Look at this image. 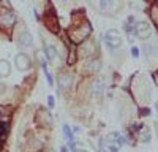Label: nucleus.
Masks as SVG:
<instances>
[{
	"mask_svg": "<svg viewBox=\"0 0 158 152\" xmlns=\"http://www.w3.org/2000/svg\"><path fill=\"white\" fill-rule=\"evenodd\" d=\"M92 35V25L89 21H82L79 24H71L68 29V38L71 44H82Z\"/></svg>",
	"mask_w": 158,
	"mask_h": 152,
	"instance_id": "f257e3e1",
	"label": "nucleus"
},
{
	"mask_svg": "<svg viewBox=\"0 0 158 152\" xmlns=\"http://www.w3.org/2000/svg\"><path fill=\"white\" fill-rule=\"evenodd\" d=\"M98 51V44L97 41H94L92 38L85 40L82 44H79V49H77V57H89V59H95V54Z\"/></svg>",
	"mask_w": 158,
	"mask_h": 152,
	"instance_id": "f03ea898",
	"label": "nucleus"
},
{
	"mask_svg": "<svg viewBox=\"0 0 158 152\" xmlns=\"http://www.w3.org/2000/svg\"><path fill=\"white\" fill-rule=\"evenodd\" d=\"M104 43H106V46L109 48L111 53H114L117 48H120V46H122V36H120V32L115 30V29L108 30L106 33H104Z\"/></svg>",
	"mask_w": 158,
	"mask_h": 152,
	"instance_id": "7ed1b4c3",
	"label": "nucleus"
},
{
	"mask_svg": "<svg viewBox=\"0 0 158 152\" xmlns=\"http://www.w3.org/2000/svg\"><path fill=\"white\" fill-rule=\"evenodd\" d=\"M133 33L136 35V38L139 40H149L152 36V29H150V24L146 22V21H139L135 24V29H133Z\"/></svg>",
	"mask_w": 158,
	"mask_h": 152,
	"instance_id": "20e7f679",
	"label": "nucleus"
},
{
	"mask_svg": "<svg viewBox=\"0 0 158 152\" xmlns=\"http://www.w3.org/2000/svg\"><path fill=\"white\" fill-rule=\"evenodd\" d=\"M15 24H16L15 13H13V11H5V10L0 11V27L10 30Z\"/></svg>",
	"mask_w": 158,
	"mask_h": 152,
	"instance_id": "39448f33",
	"label": "nucleus"
},
{
	"mask_svg": "<svg viewBox=\"0 0 158 152\" xmlns=\"http://www.w3.org/2000/svg\"><path fill=\"white\" fill-rule=\"evenodd\" d=\"M35 120L40 127H46V129H51L52 127V116L48 109H38L36 116H35Z\"/></svg>",
	"mask_w": 158,
	"mask_h": 152,
	"instance_id": "423d86ee",
	"label": "nucleus"
},
{
	"mask_svg": "<svg viewBox=\"0 0 158 152\" xmlns=\"http://www.w3.org/2000/svg\"><path fill=\"white\" fill-rule=\"evenodd\" d=\"M104 79L103 78H97V79H94L92 81V84H90V94L94 95V97H97V98H100L103 94H104Z\"/></svg>",
	"mask_w": 158,
	"mask_h": 152,
	"instance_id": "0eeeda50",
	"label": "nucleus"
},
{
	"mask_svg": "<svg viewBox=\"0 0 158 152\" xmlns=\"http://www.w3.org/2000/svg\"><path fill=\"white\" fill-rule=\"evenodd\" d=\"M101 70V60L100 59H89L84 63V71L87 74H95Z\"/></svg>",
	"mask_w": 158,
	"mask_h": 152,
	"instance_id": "6e6552de",
	"label": "nucleus"
},
{
	"mask_svg": "<svg viewBox=\"0 0 158 152\" xmlns=\"http://www.w3.org/2000/svg\"><path fill=\"white\" fill-rule=\"evenodd\" d=\"M73 81H74V78L71 73H60L57 76V86L60 89H63V91L65 89H70L73 86Z\"/></svg>",
	"mask_w": 158,
	"mask_h": 152,
	"instance_id": "1a4fd4ad",
	"label": "nucleus"
},
{
	"mask_svg": "<svg viewBox=\"0 0 158 152\" xmlns=\"http://www.w3.org/2000/svg\"><path fill=\"white\" fill-rule=\"evenodd\" d=\"M30 65H32V63H30V57H29L27 54L21 53V54L16 56V68H18V70L25 71V70L30 68Z\"/></svg>",
	"mask_w": 158,
	"mask_h": 152,
	"instance_id": "9d476101",
	"label": "nucleus"
},
{
	"mask_svg": "<svg viewBox=\"0 0 158 152\" xmlns=\"http://www.w3.org/2000/svg\"><path fill=\"white\" fill-rule=\"evenodd\" d=\"M44 24L46 27L52 32V33H57L59 32V24H57V16L54 13H49V15L44 16Z\"/></svg>",
	"mask_w": 158,
	"mask_h": 152,
	"instance_id": "9b49d317",
	"label": "nucleus"
},
{
	"mask_svg": "<svg viewBox=\"0 0 158 152\" xmlns=\"http://www.w3.org/2000/svg\"><path fill=\"white\" fill-rule=\"evenodd\" d=\"M44 56L49 62L52 63H57L59 60V53H57V48L52 46V44H44Z\"/></svg>",
	"mask_w": 158,
	"mask_h": 152,
	"instance_id": "f8f14e48",
	"label": "nucleus"
},
{
	"mask_svg": "<svg viewBox=\"0 0 158 152\" xmlns=\"http://www.w3.org/2000/svg\"><path fill=\"white\" fill-rule=\"evenodd\" d=\"M33 40H32V35L27 32V30H22L19 35H18V44L22 46V48H29L32 46Z\"/></svg>",
	"mask_w": 158,
	"mask_h": 152,
	"instance_id": "ddd939ff",
	"label": "nucleus"
},
{
	"mask_svg": "<svg viewBox=\"0 0 158 152\" xmlns=\"http://www.w3.org/2000/svg\"><path fill=\"white\" fill-rule=\"evenodd\" d=\"M138 138H139V141L141 143H150V139H152V130L149 129V127H141L139 129V133H138Z\"/></svg>",
	"mask_w": 158,
	"mask_h": 152,
	"instance_id": "4468645a",
	"label": "nucleus"
},
{
	"mask_svg": "<svg viewBox=\"0 0 158 152\" xmlns=\"http://www.w3.org/2000/svg\"><path fill=\"white\" fill-rule=\"evenodd\" d=\"M11 73V67H10V62L5 59H0V78H6Z\"/></svg>",
	"mask_w": 158,
	"mask_h": 152,
	"instance_id": "2eb2a0df",
	"label": "nucleus"
},
{
	"mask_svg": "<svg viewBox=\"0 0 158 152\" xmlns=\"http://www.w3.org/2000/svg\"><path fill=\"white\" fill-rule=\"evenodd\" d=\"M62 132H63V136H65V139H67L68 143H71V141H74V133H73V129L68 125V124H63L62 125Z\"/></svg>",
	"mask_w": 158,
	"mask_h": 152,
	"instance_id": "dca6fc26",
	"label": "nucleus"
},
{
	"mask_svg": "<svg viewBox=\"0 0 158 152\" xmlns=\"http://www.w3.org/2000/svg\"><path fill=\"white\" fill-rule=\"evenodd\" d=\"M77 49L74 48V44L70 46V53H68V59H67V63L68 65H74V63L77 62Z\"/></svg>",
	"mask_w": 158,
	"mask_h": 152,
	"instance_id": "f3484780",
	"label": "nucleus"
},
{
	"mask_svg": "<svg viewBox=\"0 0 158 152\" xmlns=\"http://www.w3.org/2000/svg\"><path fill=\"white\" fill-rule=\"evenodd\" d=\"M29 146H30V149L33 152H38V150H41V147H43V141L38 139V138H32L29 141Z\"/></svg>",
	"mask_w": 158,
	"mask_h": 152,
	"instance_id": "a211bd4d",
	"label": "nucleus"
},
{
	"mask_svg": "<svg viewBox=\"0 0 158 152\" xmlns=\"http://www.w3.org/2000/svg\"><path fill=\"white\" fill-rule=\"evenodd\" d=\"M149 15H150V19L153 21V24L156 25V29H158V6L153 3L149 10Z\"/></svg>",
	"mask_w": 158,
	"mask_h": 152,
	"instance_id": "6ab92c4d",
	"label": "nucleus"
},
{
	"mask_svg": "<svg viewBox=\"0 0 158 152\" xmlns=\"http://www.w3.org/2000/svg\"><path fill=\"white\" fill-rule=\"evenodd\" d=\"M36 57H38V62H40V65H41L44 68V71L48 70V59L44 57V51H36Z\"/></svg>",
	"mask_w": 158,
	"mask_h": 152,
	"instance_id": "aec40b11",
	"label": "nucleus"
},
{
	"mask_svg": "<svg viewBox=\"0 0 158 152\" xmlns=\"http://www.w3.org/2000/svg\"><path fill=\"white\" fill-rule=\"evenodd\" d=\"M44 74H46V79H48V84L52 87V86H54V78H52V73H49L48 70L44 71Z\"/></svg>",
	"mask_w": 158,
	"mask_h": 152,
	"instance_id": "412c9836",
	"label": "nucleus"
},
{
	"mask_svg": "<svg viewBox=\"0 0 158 152\" xmlns=\"http://www.w3.org/2000/svg\"><path fill=\"white\" fill-rule=\"evenodd\" d=\"M150 114H152V112H150V108H147V106H146V108H141V116H146V117H149Z\"/></svg>",
	"mask_w": 158,
	"mask_h": 152,
	"instance_id": "4be33fe9",
	"label": "nucleus"
},
{
	"mask_svg": "<svg viewBox=\"0 0 158 152\" xmlns=\"http://www.w3.org/2000/svg\"><path fill=\"white\" fill-rule=\"evenodd\" d=\"M131 56H133L135 59H138L139 57V48H136V46L131 48Z\"/></svg>",
	"mask_w": 158,
	"mask_h": 152,
	"instance_id": "5701e85b",
	"label": "nucleus"
},
{
	"mask_svg": "<svg viewBox=\"0 0 158 152\" xmlns=\"http://www.w3.org/2000/svg\"><path fill=\"white\" fill-rule=\"evenodd\" d=\"M108 152H118V147L112 143H108Z\"/></svg>",
	"mask_w": 158,
	"mask_h": 152,
	"instance_id": "b1692460",
	"label": "nucleus"
},
{
	"mask_svg": "<svg viewBox=\"0 0 158 152\" xmlns=\"http://www.w3.org/2000/svg\"><path fill=\"white\" fill-rule=\"evenodd\" d=\"M54 105H56L54 97H52V95H49V97H48V106H49V108H54Z\"/></svg>",
	"mask_w": 158,
	"mask_h": 152,
	"instance_id": "393cba45",
	"label": "nucleus"
},
{
	"mask_svg": "<svg viewBox=\"0 0 158 152\" xmlns=\"http://www.w3.org/2000/svg\"><path fill=\"white\" fill-rule=\"evenodd\" d=\"M153 81H155V84L158 86V70H156V71L153 73Z\"/></svg>",
	"mask_w": 158,
	"mask_h": 152,
	"instance_id": "a878e982",
	"label": "nucleus"
},
{
	"mask_svg": "<svg viewBox=\"0 0 158 152\" xmlns=\"http://www.w3.org/2000/svg\"><path fill=\"white\" fill-rule=\"evenodd\" d=\"M60 152H70V149H68L67 146H62V147H60Z\"/></svg>",
	"mask_w": 158,
	"mask_h": 152,
	"instance_id": "bb28decb",
	"label": "nucleus"
},
{
	"mask_svg": "<svg viewBox=\"0 0 158 152\" xmlns=\"http://www.w3.org/2000/svg\"><path fill=\"white\" fill-rule=\"evenodd\" d=\"M74 152H87L85 149H77V150H74Z\"/></svg>",
	"mask_w": 158,
	"mask_h": 152,
	"instance_id": "cd10ccee",
	"label": "nucleus"
},
{
	"mask_svg": "<svg viewBox=\"0 0 158 152\" xmlns=\"http://www.w3.org/2000/svg\"><path fill=\"white\" fill-rule=\"evenodd\" d=\"M155 109H156V112H158V101H155Z\"/></svg>",
	"mask_w": 158,
	"mask_h": 152,
	"instance_id": "c85d7f7f",
	"label": "nucleus"
},
{
	"mask_svg": "<svg viewBox=\"0 0 158 152\" xmlns=\"http://www.w3.org/2000/svg\"><path fill=\"white\" fill-rule=\"evenodd\" d=\"M155 5H156V6H158V2H155Z\"/></svg>",
	"mask_w": 158,
	"mask_h": 152,
	"instance_id": "c756f323",
	"label": "nucleus"
}]
</instances>
